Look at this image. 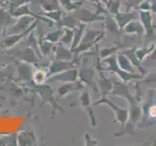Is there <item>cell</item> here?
<instances>
[{
    "label": "cell",
    "instance_id": "cell-1",
    "mask_svg": "<svg viewBox=\"0 0 156 146\" xmlns=\"http://www.w3.org/2000/svg\"><path fill=\"white\" fill-rule=\"evenodd\" d=\"M127 101L129 102L128 120L124 127L120 128V130L114 134V137H121L124 135H135V130L140 122L141 115H143V107L140 106V100L136 99L134 95H132L127 99Z\"/></svg>",
    "mask_w": 156,
    "mask_h": 146
},
{
    "label": "cell",
    "instance_id": "cell-2",
    "mask_svg": "<svg viewBox=\"0 0 156 146\" xmlns=\"http://www.w3.org/2000/svg\"><path fill=\"white\" fill-rule=\"evenodd\" d=\"M33 89L37 94L39 95L42 101V105L45 103H49L52 106V116L56 113L58 110L62 112L65 111V109L57 102V99L55 97V90L49 85V83H44L41 85H36L33 84Z\"/></svg>",
    "mask_w": 156,
    "mask_h": 146
},
{
    "label": "cell",
    "instance_id": "cell-3",
    "mask_svg": "<svg viewBox=\"0 0 156 146\" xmlns=\"http://www.w3.org/2000/svg\"><path fill=\"white\" fill-rule=\"evenodd\" d=\"M101 104H105L109 107V108L113 111L114 116H115V120L114 123H119L120 124V128L124 127L126 124L127 120H128L129 117V109L128 108H124V107H120L118 105L114 104L111 100H109L106 96H101L99 100H97L95 103H93V105L98 106Z\"/></svg>",
    "mask_w": 156,
    "mask_h": 146
},
{
    "label": "cell",
    "instance_id": "cell-4",
    "mask_svg": "<svg viewBox=\"0 0 156 146\" xmlns=\"http://www.w3.org/2000/svg\"><path fill=\"white\" fill-rule=\"evenodd\" d=\"M139 19L144 28V36L146 38V40L149 42H153L156 39V35L154 33L155 26L153 23L152 12L151 11H139Z\"/></svg>",
    "mask_w": 156,
    "mask_h": 146
},
{
    "label": "cell",
    "instance_id": "cell-5",
    "mask_svg": "<svg viewBox=\"0 0 156 146\" xmlns=\"http://www.w3.org/2000/svg\"><path fill=\"white\" fill-rule=\"evenodd\" d=\"M78 56H74L72 61H62V60H55L49 64L47 69V76L48 78L52 75H55L57 73L65 71L70 68H74L79 66V61L77 60Z\"/></svg>",
    "mask_w": 156,
    "mask_h": 146
},
{
    "label": "cell",
    "instance_id": "cell-6",
    "mask_svg": "<svg viewBox=\"0 0 156 146\" xmlns=\"http://www.w3.org/2000/svg\"><path fill=\"white\" fill-rule=\"evenodd\" d=\"M81 7H79L78 9H76L74 12L71 13L80 23L88 24V23H92L96 22H105V19L106 18L105 15L99 14L96 11L92 12L89 9H83Z\"/></svg>",
    "mask_w": 156,
    "mask_h": 146
},
{
    "label": "cell",
    "instance_id": "cell-7",
    "mask_svg": "<svg viewBox=\"0 0 156 146\" xmlns=\"http://www.w3.org/2000/svg\"><path fill=\"white\" fill-rule=\"evenodd\" d=\"M79 105L85 110L87 116L89 117L91 126L97 127L98 122L96 119L95 111H94V105H93V103H92L91 95L89 92V90L87 89V87L84 90L81 91V94L79 96Z\"/></svg>",
    "mask_w": 156,
    "mask_h": 146
},
{
    "label": "cell",
    "instance_id": "cell-8",
    "mask_svg": "<svg viewBox=\"0 0 156 146\" xmlns=\"http://www.w3.org/2000/svg\"><path fill=\"white\" fill-rule=\"evenodd\" d=\"M13 49V48H12ZM9 54L13 55V57H17L18 60L30 63V64L37 65L40 62V57L37 56V54L32 48L26 46L24 49H17L14 48L11 52H9Z\"/></svg>",
    "mask_w": 156,
    "mask_h": 146
},
{
    "label": "cell",
    "instance_id": "cell-9",
    "mask_svg": "<svg viewBox=\"0 0 156 146\" xmlns=\"http://www.w3.org/2000/svg\"><path fill=\"white\" fill-rule=\"evenodd\" d=\"M38 19H35L34 21V23L30 26V27L27 28V30H24L21 33H16V34H9V35H6L4 36L2 38V42H3V45L5 47V49H8V50H10V49L14 48L16 45H18V44L21 42L23 38H27V35L29 33H30L32 30H34V28H35L37 26V24L39 23Z\"/></svg>",
    "mask_w": 156,
    "mask_h": 146
},
{
    "label": "cell",
    "instance_id": "cell-10",
    "mask_svg": "<svg viewBox=\"0 0 156 146\" xmlns=\"http://www.w3.org/2000/svg\"><path fill=\"white\" fill-rule=\"evenodd\" d=\"M85 88H86L85 84L79 79L73 82L62 83V84L57 89V99H65V97L67 95H69L70 92H81L82 90H84Z\"/></svg>",
    "mask_w": 156,
    "mask_h": 146
},
{
    "label": "cell",
    "instance_id": "cell-11",
    "mask_svg": "<svg viewBox=\"0 0 156 146\" xmlns=\"http://www.w3.org/2000/svg\"><path fill=\"white\" fill-rule=\"evenodd\" d=\"M35 19H34L33 17H30V16H23V17L17 18L16 22L7 29L5 33H6V35H9V34L21 33L30 27V26L34 23Z\"/></svg>",
    "mask_w": 156,
    "mask_h": 146
},
{
    "label": "cell",
    "instance_id": "cell-12",
    "mask_svg": "<svg viewBox=\"0 0 156 146\" xmlns=\"http://www.w3.org/2000/svg\"><path fill=\"white\" fill-rule=\"evenodd\" d=\"M78 76H79V69L78 67L70 68L65 71H62L60 73H57L55 75H52L49 77L46 83H53V82H73L78 80Z\"/></svg>",
    "mask_w": 156,
    "mask_h": 146
},
{
    "label": "cell",
    "instance_id": "cell-13",
    "mask_svg": "<svg viewBox=\"0 0 156 146\" xmlns=\"http://www.w3.org/2000/svg\"><path fill=\"white\" fill-rule=\"evenodd\" d=\"M16 66H17V77L19 81L24 83H28L32 81L33 72L30 63L18 60L16 61Z\"/></svg>",
    "mask_w": 156,
    "mask_h": 146
},
{
    "label": "cell",
    "instance_id": "cell-14",
    "mask_svg": "<svg viewBox=\"0 0 156 146\" xmlns=\"http://www.w3.org/2000/svg\"><path fill=\"white\" fill-rule=\"evenodd\" d=\"M115 21L118 24L119 28L123 29L125 26H127L130 22L135 21L139 19V11L138 10H132V11H125V12H119L116 15H113Z\"/></svg>",
    "mask_w": 156,
    "mask_h": 146
},
{
    "label": "cell",
    "instance_id": "cell-15",
    "mask_svg": "<svg viewBox=\"0 0 156 146\" xmlns=\"http://www.w3.org/2000/svg\"><path fill=\"white\" fill-rule=\"evenodd\" d=\"M112 82H113V88H112V91L110 92V96H119L126 100L129 96H132V92H130V89L128 85H127V83H124L120 79L119 80L112 79Z\"/></svg>",
    "mask_w": 156,
    "mask_h": 146
},
{
    "label": "cell",
    "instance_id": "cell-16",
    "mask_svg": "<svg viewBox=\"0 0 156 146\" xmlns=\"http://www.w3.org/2000/svg\"><path fill=\"white\" fill-rule=\"evenodd\" d=\"M55 60H62V61H72L74 57V54L72 53L70 49L66 48L65 45L61 43L55 44L53 49Z\"/></svg>",
    "mask_w": 156,
    "mask_h": 146
},
{
    "label": "cell",
    "instance_id": "cell-17",
    "mask_svg": "<svg viewBox=\"0 0 156 146\" xmlns=\"http://www.w3.org/2000/svg\"><path fill=\"white\" fill-rule=\"evenodd\" d=\"M99 72H100V79L97 82V86L101 91V96H107L110 95V92L112 91L113 82H112V79L107 78L102 74V70H99Z\"/></svg>",
    "mask_w": 156,
    "mask_h": 146
},
{
    "label": "cell",
    "instance_id": "cell-18",
    "mask_svg": "<svg viewBox=\"0 0 156 146\" xmlns=\"http://www.w3.org/2000/svg\"><path fill=\"white\" fill-rule=\"evenodd\" d=\"M122 32L127 34V35H138L140 37L144 35V28L140 22V19H138L130 22L127 26H125L122 29Z\"/></svg>",
    "mask_w": 156,
    "mask_h": 146
},
{
    "label": "cell",
    "instance_id": "cell-19",
    "mask_svg": "<svg viewBox=\"0 0 156 146\" xmlns=\"http://www.w3.org/2000/svg\"><path fill=\"white\" fill-rule=\"evenodd\" d=\"M136 48H130V49H123L122 50V52H123L125 55L129 57V60L131 61V62L133 63V65L135 66L136 69H138L140 73H141V75L144 76L146 75V70H145V68L144 67V64H143V62H141L138 57L136 56Z\"/></svg>",
    "mask_w": 156,
    "mask_h": 146
},
{
    "label": "cell",
    "instance_id": "cell-20",
    "mask_svg": "<svg viewBox=\"0 0 156 146\" xmlns=\"http://www.w3.org/2000/svg\"><path fill=\"white\" fill-rule=\"evenodd\" d=\"M116 57H117V64H118L120 69L127 71V72H131V73H136V68L133 65V63L131 62L129 57L122 52V50L116 54Z\"/></svg>",
    "mask_w": 156,
    "mask_h": 146
},
{
    "label": "cell",
    "instance_id": "cell-21",
    "mask_svg": "<svg viewBox=\"0 0 156 146\" xmlns=\"http://www.w3.org/2000/svg\"><path fill=\"white\" fill-rule=\"evenodd\" d=\"M16 18H14L11 14H10L9 10H5L3 7H0V23L3 26V33L6 32L7 29L14 24L16 22Z\"/></svg>",
    "mask_w": 156,
    "mask_h": 146
},
{
    "label": "cell",
    "instance_id": "cell-22",
    "mask_svg": "<svg viewBox=\"0 0 156 146\" xmlns=\"http://www.w3.org/2000/svg\"><path fill=\"white\" fill-rule=\"evenodd\" d=\"M17 141L19 142V145H33L36 142V137L32 131L24 130L18 134Z\"/></svg>",
    "mask_w": 156,
    "mask_h": 146
},
{
    "label": "cell",
    "instance_id": "cell-23",
    "mask_svg": "<svg viewBox=\"0 0 156 146\" xmlns=\"http://www.w3.org/2000/svg\"><path fill=\"white\" fill-rule=\"evenodd\" d=\"M94 69L93 68H82L79 70L78 79L82 81L87 88L93 87V79H94Z\"/></svg>",
    "mask_w": 156,
    "mask_h": 146
},
{
    "label": "cell",
    "instance_id": "cell-24",
    "mask_svg": "<svg viewBox=\"0 0 156 146\" xmlns=\"http://www.w3.org/2000/svg\"><path fill=\"white\" fill-rule=\"evenodd\" d=\"M85 0H80V1H74V0H58L60 6L63 12L66 13H72L76 9L81 7Z\"/></svg>",
    "mask_w": 156,
    "mask_h": 146
},
{
    "label": "cell",
    "instance_id": "cell-25",
    "mask_svg": "<svg viewBox=\"0 0 156 146\" xmlns=\"http://www.w3.org/2000/svg\"><path fill=\"white\" fill-rule=\"evenodd\" d=\"M124 48H125V46L122 45V44H120V43H117L112 47L101 48V49H99V56L101 57V60H104V58H105L107 57L115 55V54H117L119 51L123 50Z\"/></svg>",
    "mask_w": 156,
    "mask_h": 146
},
{
    "label": "cell",
    "instance_id": "cell-26",
    "mask_svg": "<svg viewBox=\"0 0 156 146\" xmlns=\"http://www.w3.org/2000/svg\"><path fill=\"white\" fill-rule=\"evenodd\" d=\"M108 15H107L105 19V27H104V29L105 30V32L108 31L109 33L116 34V35H119V34L122 32L121 29L119 28L118 24H117L115 19L113 17V15H112V17L111 16H108Z\"/></svg>",
    "mask_w": 156,
    "mask_h": 146
},
{
    "label": "cell",
    "instance_id": "cell-27",
    "mask_svg": "<svg viewBox=\"0 0 156 146\" xmlns=\"http://www.w3.org/2000/svg\"><path fill=\"white\" fill-rule=\"evenodd\" d=\"M81 23L78 21V19L73 16L71 13H67V14H63V17L62 19V27H66V28H70V29H75L79 26V24Z\"/></svg>",
    "mask_w": 156,
    "mask_h": 146
},
{
    "label": "cell",
    "instance_id": "cell-28",
    "mask_svg": "<svg viewBox=\"0 0 156 146\" xmlns=\"http://www.w3.org/2000/svg\"><path fill=\"white\" fill-rule=\"evenodd\" d=\"M24 45L32 48L33 50L35 51V53L37 54V56L40 57V58L43 57L42 55H41V53H40V49H39V39L36 38V36H35V34H34V31L33 30L27 35V40H26V42H24Z\"/></svg>",
    "mask_w": 156,
    "mask_h": 146
},
{
    "label": "cell",
    "instance_id": "cell-29",
    "mask_svg": "<svg viewBox=\"0 0 156 146\" xmlns=\"http://www.w3.org/2000/svg\"><path fill=\"white\" fill-rule=\"evenodd\" d=\"M85 30H86V24L82 23L79 24V26L74 29V35H73V41L70 46V50L76 48L81 43V40L83 38V35H84V33H85Z\"/></svg>",
    "mask_w": 156,
    "mask_h": 146
},
{
    "label": "cell",
    "instance_id": "cell-30",
    "mask_svg": "<svg viewBox=\"0 0 156 146\" xmlns=\"http://www.w3.org/2000/svg\"><path fill=\"white\" fill-rule=\"evenodd\" d=\"M38 5L44 11H53V10H62L58 0H37Z\"/></svg>",
    "mask_w": 156,
    "mask_h": 146
},
{
    "label": "cell",
    "instance_id": "cell-31",
    "mask_svg": "<svg viewBox=\"0 0 156 146\" xmlns=\"http://www.w3.org/2000/svg\"><path fill=\"white\" fill-rule=\"evenodd\" d=\"M47 79H48V76H47V69L46 68H44V69L43 68L36 69L32 74L33 84H36V85L44 84V83H46Z\"/></svg>",
    "mask_w": 156,
    "mask_h": 146
},
{
    "label": "cell",
    "instance_id": "cell-32",
    "mask_svg": "<svg viewBox=\"0 0 156 146\" xmlns=\"http://www.w3.org/2000/svg\"><path fill=\"white\" fill-rule=\"evenodd\" d=\"M40 15L49 19H51V21L55 23L61 24L62 19L63 17V12H62V10H53V11H48V12L44 11L43 13H40Z\"/></svg>",
    "mask_w": 156,
    "mask_h": 146
},
{
    "label": "cell",
    "instance_id": "cell-33",
    "mask_svg": "<svg viewBox=\"0 0 156 146\" xmlns=\"http://www.w3.org/2000/svg\"><path fill=\"white\" fill-rule=\"evenodd\" d=\"M62 34H63V27H58V28L55 29L54 31H51L48 34H46V35L43 37V39L44 40L51 42L53 44H58L60 42Z\"/></svg>",
    "mask_w": 156,
    "mask_h": 146
},
{
    "label": "cell",
    "instance_id": "cell-34",
    "mask_svg": "<svg viewBox=\"0 0 156 146\" xmlns=\"http://www.w3.org/2000/svg\"><path fill=\"white\" fill-rule=\"evenodd\" d=\"M73 35H74V29L63 27V34L58 43L62 44V45H65L66 47V46L70 47L73 41Z\"/></svg>",
    "mask_w": 156,
    "mask_h": 146
},
{
    "label": "cell",
    "instance_id": "cell-35",
    "mask_svg": "<svg viewBox=\"0 0 156 146\" xmlns=\"http://www.w3.org/2000/svg\"><path fill=\"white\" fill-rule=\"evenodd\" d=\"M54 46H55V44H53L47 40H44L43 38L39 39V49H40V53L42 57H48L49 54L53 51Z\"/></svg>",
    "mask_w": 156,
    "mask_h": 146
},
{
    "label": "cell",
    "instance_id": "cell-36",
    "mask_svg": "<svg viewBox=\"0 0 156 146\" xmlns=\"http://www.w3.org/2000/svg\"><path fill=\"white\" fill-rule=\"evenodd\" d=\"M154 46H155V42H153L149 47H144V48H139V49H136V56L138 57L139 60L143 62L146 57H147L149 54L153 51L154 49Z\"/></svg>",
    "mask_w": 156,
    "mask_h": 146
},
{
    "label": "cell",
    "instance_id": "cell-37",
    "mask_svg": "<svg viewBox=\"0 0 156 146\" xmlns=\"http://www.w3.org/2000/svg\"><path fill=\"white\" fill-rule=\"evenodd\" d=\"M122 5V0H108L106 4V8L108 13L111 15H116L120 12V7Z\"/></svg>",
    "mask_w": 156,
    "mask_h": 146
},
{
    "label": "cell",
    "instance_id": "cell-38",
    "mask_svg": "<svg viewBox=\"0 0 156 146\" xmlns=\"http://www.w3.org/2000/svg\"><path fill=\"white\" fill-rule=\"evenodd\" d=\"M100 140L94 138L89 133L84 134V145L85 146H98L100 145Z\"/></svg>",
    "mask_w": 156,
    "mask_h": 146
},
{
    "label": "cell",
    "instance_id": "cell-39",
    "mask_svg": "<svg viewBox=\"0 0 156 146\" xmlns=\"http://www.w3.org/2000/svg\"><path fill=\"white\" fill-rule=\"evenodd\" d=\"M143 1V0H126L124 3L125 11H132V10H136L138 9L139 4Z\"/></svg>",
    "mask_w": 156,
    "mask_h": 146
},
{
    "label": "cell",
    "instance_id": "cell-40",
    "mask_svg": "<svg viewBox=\"0 0 156 146\" xmlns=\"http://www.w3.org/2000/svg\"><path fill=\"white\" fill-rule=\"evenodd\" d=\"M152 9V0H143L138 6V11H151Z\"/></svg>",
    "mask_w": 156,
    "mask_h": 146
},
{
    "label": "cell",
    "instance_id": "cell-41",
    "mask_svg": "<svg viewBox=\"0 0 156 146\" xmlns=\"http://www.w3.org/2000/svg\"><path fill=\"white\" fill-rule=\"evenodd\" d=\"M146 62H148L149 64L156 65V41H155V46H154L153 51L151 52L147 57H146V58L143 61V64L144 63H146Z\"/></svg>",
    "mask_w": 156,
    "mask_h": 146
},
{
    "label": "cell",
    "instance_id": "cell-42",
    "mask_svg": "<svg viewBox=\"0 0 156 146\" xmlns=\"http://www.w3.org/2000/svg\"><path fill=\"white\" fill-rule=\"evenodd\" d=\"M143 83L147 86L156 84V72H152V73H150V74L146 75L145 77H143Z\"/></svg>",
    "mask_w": 156,
    "mask_h": 146
},
{
    "label": "cell",
    "instance_id": "cell-43",
    "mask_svg": "<svg viewBox=\"0 0 156 146\" xmlns=\"http://www.w3.org/2000/svg\"><path fill=\"white\" fill-rule=\"evenodd\" d=\"M4 1L8 2L9 8H15V7H18L23 3H27L30 1V0H4Z\"/></svg>",
    "mask_w": 156,
    "mask_h": 146
},
{
    "label": "cell",
    "instance_id": "cell-44",
    "mask_svg": "<svg viewBox=\"0 0 156 146\" xmlns=\"http://www.w3.org/2000/svg\"><path fill=\"white\" fill-rule=\"evenodd\" d=\"M87 1L91 2L93 5H95V4H99V3H101V0H87Z\"/></svg>",
    "mask_w": 156,
    "mask_h": 146
},
{
    "label": "cell",
    "instance_id": "cell-45",
    "mask_svg": "<svg viewBox=\"0 0 156 146\" xmlns=\"http://www.w3.org/2000/svg\"><path fill=\"white\" fill-rule=\"evenodd\" d=\"M2 33H3V26H1V23H0V36L2 35Z\"/></svg>",
    "mask_w": 156,
    "mask_h": 146
},
{
    "label": "cell",
    "instance_id": "cell-46",
    "mask_svg": "<svg viewBox=\"0 0 156 146\" xmlns=\"http://www.w3.org/2000/svg\"><path fill=\"white\" fill-rule=\"evenodd\" d=\"M152 145H153V146H156V139L154 140V142L152 143Z\"/></svg>",
    "mask_w": 156,
    "mask_h": 146
}]
</instances>
